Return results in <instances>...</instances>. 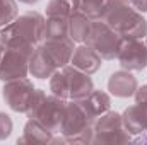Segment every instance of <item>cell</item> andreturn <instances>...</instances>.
Wrapping results in <instances>:
<instances>
[{
	"label": "cell",
	"instance_id": "obj_1",
	"mask_svg": "<svg viewBox=\"0 0 147 145\" xmlns=\"http://www.w3.org/2000/svg\"><path fill=\"white\" fill-rule=\"evenodd\" d=\"M46 19L39 12H26L17 15L10 24L0 28V44L33 53L38 44L45 41Z\"/></svg>",
	"mask_w": 147,
	"mask_h": 145
},
{
	"label": "cell",
	"instance_id": "obj_2",
	"mask_svg": "<svg viewBox=\"0 0 147 145\" xmlns=\"http://www.w3.org/2000/svg\"><path fill=\"white\" fill-rule=\"evenodd\" d=\"M101 21L123 38L142 39L147 36V21L130 0H106Z\"/></svg>",
	"mask_w": 147,
	"mask_h": 145
},
{
	"label": "cell",
	"instance_id": "obj_3",
	"mask_svg": "<svg viewBox=\"0 0 147 145\" xmlns=\"http://www.w3.org/2000/svg\"><path fill=\"white\" fill-rule=\"evenodd\" d=\"M92 79L91 75L74 68L72 65H65L58 68L50 77V91L51 94L62 99H82L92 92Z\"/></svg>",
	"mask_w": 147,
	"mask_h": 145
},
{
	"label": "cell",
	"instance_id": "obj_4",
	"mask_svg": "<svg viewBox=\"0 0 147 145\" xmlns=\"http://www.w3.org/2000/svg\"><path fill=\"white\" fill-rule=\"evenodd\" d=\"M121 41H123L121 34H118L106 22L98 19V21H92L91 24L86 44L91 46L103 60H115L118 56Z\"/></svg>",
	"mask_w": 147,
	"mask_h": 145
},
{
	"label": "cell",
	"instance_id": "obj_5",
	"mask_svg": "<svg viewBox=\"0 0 147 145\" xmlns=\"http://www.w3.org/2000/svg\"><path fill=\"white\" fill-rule=\"evenodd\" d=\"M130 140L132 135L125 130L120 113L106 111L94 121V144H115Z\"/></svg>",
	"mask_w": 147,
	"mask_h": 145
},
{
	"label": "cell",
	"instance_id": "obj_6",
	"mask_svg": "<svg viewBox=\"0 0 147 145\" xmlns=\"http://www.w3.org/2000/svg\"><path fill=\"white\" fill-rule=\"evenodd\" d=\"M29 53L0 44V80L9 82L28 77L29 73Z\"/></svg>",
	"mask_w": 147,
	"mask_h": 145
},
{
	"label": "cell",
	"instance_id": "obj_7",
	"mask_svg": "<svg viewBox=\"0 0 147 145\" xmlns=\"http://www.w3.org/2000/svg\"><path fill=\"white\" fill-rule=\"evenodd\" d=\"M2 91H3L2 92L3 101L9 108L12 111H17V113H26L29 108V101L33 97V92H34V85L28 77H22V79L5 82Z\"/></svg>",
	"mask_w": 147,
	"mask_h": 145
},
{
	"label": "cell",
	"instance_id": "obj_8",
	"mask_svg": "<svg viewBox=\"0 0 147 145\" xmlns=\"http://www.w3.org/2000/svg\"><path fill=\"white\" fill-rule=\"evenodd\" d=\"M116 58L121 68L125 70H130V72L144 70L147 67V44L142 39L123 38Z\"/></svg>",
	"mask_w": 147,
	"mask_h": 145
},
{
	"label": "cell",
	"instance_id": "obj_9",
	"mask_svg": "<svg viewBox=\"0 0 147 145\" xmlns=\"http://www.w3.org/2000/svg\"><path fill=\"white\" fill-rule=\"evenodd\" d=\"M65 106H67V99H62L55 94L46 96L31 119H38L51 133H60V125L65 114Z\"/></svg>",
	"mask_w": 147,
	"mask_h": 145
},
{
	"label": "cell",
	"instance_id": "obj_10",
	"mask_svg": "<svg viewBox=\"0 0 147 145\" xmlns=\"http://www.w3.org/2000/svg\"><path fill=\"white\" fill-rule=\"evenodd\" d=\"M39 48L43 50V53L46 55V58L57 67L62 68L65 65L70 63L72 53L75 50L74 41L70 38H63V39H45Z\"/></svg>",
	"mask_w": 147,
	"mask_h": 145
},
{
	"label": "cell",
	"instance_id": "obj_11",
	"mask_svg": "<svg viewBox=\"0 0 147 145\" xmlns=\"http://www.w3.org/2000/svg\"><path fill=\"white\" fill-rule=\"evenodd\" d=\"M101 62H103V58H101L91 46L80 44V46H77V48L74 50L72 58H70V63H69V65H72L74 68L87 73V75H92V73H96L99 70Z\"/></svg>",
	"mask_w": 147,
	"mask_h": 145
},
{
	"label": "cell",
	"instance_id": "obj_12",
	"mask_svg": "<svg viewBox=\"0 0 147 145\" xmlns=\"http://www.w3.org/2000/svg\"><path fill=\"white\" fill-rule=\"evenodd\" d=\"M121 118L125 130L130 135H144L147 132V104L135 103L134 106L125 109Z\"/></svg>",
	"mask_w": 147,
	"mask_h": 145
},
{
	"label": "cell",
	"instance_id": "obj_13",
	"mask_svg": "<svg viewBox=\"0 0 147 145\" xmlns=\"http://www.w3.org/2000/svg\"><path fill=\"white\" fill-rule=\"evenodd\" d=\"M137 87H139L137 79L130 73V70H125V68L111 73L108 80V91L116 97H130L135 94Z\"/></svg>",
	"mask_w": 147,
	"mask_h": 145
},
{
	"label": "cell",
	"instance_id": "obj_14",
	"mask_svg": "<svg viewBox=\"0 0 147 145\" xmlns=\"http://www.w3.org/2000/svg\"><path fill=\"white\" fill-rule=\"evenodd\" d=\"M75 101L80 104V108L87 113V116L92 121H96L101 114H105L106 111H110V106H111L110 96L106 92L96 91V89H92V92L89 96H86L82 99H75Z\"/></svg>",
	"mask_w": 147,
	"mask_h": 145
},
{
	"label": "cell",
	"instance_id": "obj_15",
	"mask_svg": "<svg viewBox=\"0 0 147 145\" xmlns=\"http://www.w3.org/2000/svg\"><path fill=\"white\" fill-rule=\"evenodd\" d=\"M19 144H48L53 142V133L43 126L38 119H29L24 126V133L17 138Z\"/></svg>",
	"mask_w": 147,
	"mask_h": 145
},
{
	"label": "cell",
	"instance_id": "obj_16",
	"mask_svg": "<svg viewBox=\"0 0 147 145\" xmlns=\"http://www.w3.org/2000/svg\"><path fill=\"white\" fill-rule=\"evenodd\" d=\"M57 70L58 68L46 58V55L43 53V50L38 44L29 56V73L36 79H50Z\"/></svg>",
	"mask_w": 147,
	"mask_h": 145
},
{
	"label": "cell",
	"instance_id": "obj_17",
	"mask_svg": "<svg viewBox=\"0 0 147 145\" xmlns=\"http://www.w3.org/2000/svg\"><path fill=\"white\" fill-rule=\"evenodd\" d=\"M91 24H92V21L87 15H84L80 10L75 12L69 19V38L74 43H86Z\"/></svg>",
	"mask_w": 147,
	"mask_h": 145
},
{
	"label": "cell",
	"instance_id": "obj_18",
	"mask_svg": "<svg viewBox=\"0 0 147 145\" xmlns=\"http://www.w3.org/2000/svg\"><path fill=\"white\" fill-rule=\"evenodd\" d=\"M75 12H79V0H50L46 5V17L70 19Z\"/></svg>",
	"mask_w": 147,
	"mask_h": 145
},
{
	"label": "cell",
	"instance_id": "obj_19",
	"mask_svg": "<svg viewBox=\"0 0 147 145\" xmlns=\"http://www.w3.org/2000/svg\"><path fill=\"white\" fill-rule=\"evenodd\" d=\"M69 38V19L65 17H46L45 39H63Z\"/></svg>",
	"mask_w": 147,
	"mask_h": 145
},
{
	"label": "cell",
	"instance_id": "obj_20",
	"mask_svg": "<svg viewBox=\"0 0 147 145\" xmlns=\"http://www.w3.org/2000/svg\"><path fill=\"white\" fill-rule=\"evenodd\" d=\"M106 0H79V10L91 21H98L103 15Z\"/></svg>",
	"mask_w": 147,
	"mask_h": 145
},
{
	"label": "cell",
	"instance_id": "obj_21",
	"mask_svg": "<svg viewBox=\"0 0 147 145\" xmlns=\"http://www.w3.org/2000/svg\"><path fill=\"white\" fill-rule=\"evenodd\" d=\"M19 15L16 0H0V28L10 24Z\"/></svg>",
	"mask_w": 147,
	"mask_h": 145
},
{
	"label": "cell",
	"instance_id": "obj_22",
	"mask_svg": "<svg viewBox=\"0 0 147 145\" xmlns=\"http://www.w3.org/2000/svg\"><path fill=\"white\" fill-rule=\"evenodd\" d=\"M10 133H12V119L9 114L0 111V140L7 138Z\"/></svg>",
	"mask_w": 147,
	"mask_h": 145
},
{
	"label": "cell",
	"instance_id": "obj_23",
	"mask_svg": "<svg viewBox=\"0 0 147 145\" xmlns=\"http://www.w3.org/2000/svg\"><path fill=\"white\" fill-rule=\"evenodd\" d=\"M130 3H132L139 12H147V0H130Z\"/></svg>",
	"mask_w": 147,
	"mask_h": 145
},
{
	"label": "cell",
	"instance_id": "obj_24",
	"mask_svg": "<svg viewBox=\"0 0 147 145\" xmlns=\"http://www.w3.org/2000/svg\"><path fill=\"white\" fill-rule=\"evenodd\" d=\"M19 2H22V3H28V5H33V3H38L39 0H19Z\"/></svg>",
	"mask_w": 147,
	"mask_h": 145
},
{
	"label": "cell",
	"instance_id": "obj_25",
	"mask_svg": "<svg viewBox=\"0 0 147 145\" xmlns=\"http://www.w3.org/2000/svg\"><path fill=\"white\" fill-rule=\"evenodd\" d=\"M140 142H147V132L144 133V135H140V138H139Z\"/></svg>",
	"mask_w": 147,
	"mask_h": 145
},
{
	"label": "cell",
	"instance_id": "obj_26",
	"mask_svg": "<svg viewBox=\"0 0 147 145\" xmlns=\"http://www.w3.org/2000/svg\"><path fill=\"white\" fill-rule=\"evenodd\" d=\"M146 38H147V36H146ZM146 44H147V39H146Z\"/></svg>",
	"mask_w": 147,
	"mask_h": 145
}]
</instances>
